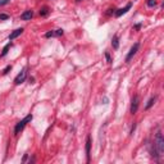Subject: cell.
<instances>
[{
	"instance_id": "5bb4252c",
	"label": "cell",
	"mask_w": 164,
	"mask_h": 164,
	"mask_svg": "<svg viewBox=\"0 0 164 164\" xmlns=\"http://www.w3.org/2000/svg\"><path fill=\"white\" fill-rule=\"evenodd\" d=\"M155 5H156L155 0H147V6H150V8H151V6H155Z\"/></svg>"
},
{
	"instance_id": "30bf717a",
	"label": "cell",
	"mask_w": 164,
	"mask_h": 164,
	"mask_svg": "<svg viewBox=\"0 0 164 164\" xmlns=\"http://www.w3.org/2000/svg\"><path fill=\"white\" fill-rule=\"evenodd\" d=\"M10 46H12V41H9L8 44L4 46V49H3V51H1V54H0V57H5L6 54H8V51H9V49H10Z\"/></svg>"
},
{
	"instance_id": "ffe728a7",
	"label": "cell",
	"mask_w": 164,
	"mask_h": 164,
	"mask_svg": "<svg viewBox=\"0 0 164 164\" xmlns=\"http://www.w3.org/2000/svg\"><path fill=\"white\" fill-rule=\"evenodd\" d=\"M140 27H141V24H136V26H135V28H136V30H139Z\"/></svg>"
},
{
	"instance_id": "277c9868",
	"label": "cell",
	"mask_w": 164,
	"mask_h": 164,
	"mask_svg": "<svg viewBox=\"0 0 164 164\" xmlns=\"http://www.w3.org/2000/svg\"><path fill=\"white\" fill-rule=\"evenodd\" d=\"M139 47H140V43H136L133 45L132 47H131V50H130V53L127 54V57H126V63H128L131 59L135 57V54L137 53V50H139Z\"/></svg>"
},
{
	"instance_id": "52a82bcc",
	"label": "cell",
	"mask_w": 164,
	"mask_h": 164,
	"mask_svg": "<svg viewBox=\"0 0 164 164\" xmlns=\"http://www.w3.org/2000/svg\"><path fill=\"white\" fill-rule=\"evenodd\" d=\"M22 32H23V28H17V30H14L10 35H9V41H13L14 38H17Z\"/></svg>"
},
{
	"instance_id": "7a4b0ae2",
	"label": "cell",
	"mask_w": 164,
	"mask_h": 164,
	"mask_svg": "<svg viewBox=\"0 0 164 164\" xmlns=\"http://www.w3.org/2000/svg\"><path fill=\"white\" fill-rule=\"evenodd\" d=\"M32 118H33V115H32V114H28V115H26V117H24L22 121H19L18 123L15 124V127H14V133L17 135V133L21 132V131L24 128L26 124H27L28 122H31V121H32Z\"/></svg>"
},
{
	"instance_id": "d6986e66",
	"label": "cell",
	"mask_w": 164,
	"mask_h": 164,
	"mask_svg": "<svg viewBox=\"0 0 164 164\" xmlns=\"http://www.w3.org/2000/svg\"><path fill=\"white\" fill-rule=\"evenodd\" d=\"M9 15L8 14H0V19H8Z\"/></svg>"
},
{
	"instance_id": "44dd1931",
	"label": "cell",
	"mask_w": 164,
	"mask_h": 164,
	"mask_svg": "<svg viewBox=\"0 0 164 164\" xmlns=\"http://www.w3.org/2000/svg\"><path fill=\"white\" fill-rule=\"evenodd\" d=\"M80 1H82V0H77V3H80Z\"/></svg>"
},
{
	"instance_id": "7c38bea8",
	"label": "cell",
	"mask_w": 164,
	"mask_h": 164,
	"mask_svg": "<svg viewBox=\"0 0 164 164\" xmlns=\"http://www.w3.org/2000/svg\"><path fill=\"white\" fill-rule=\"evenodd\" d=\"M49 13H50V9L47 8V6H44V8L40 9V15H41V17H46Z\"/></svg>"
},
{
	"instance_id": "2e32d148",
	"label": "cell",
	"mask_w": 164,
	"mask_h": 164,
	"mask_svg": "<svg viewBox=\"0 0 164 164\" xmlns=\"http://www.w3.org/2000/svg\"><path fill=\"white\" fill-rule=\"evenodd\" d=\"M10 69H12V66H6V67H5V69L3 70V75H6V73H8Z\"/></svg>"
},
{
	"instance_id": "e0dca14e",
	"label": "cell",
	"mask_w": 164,
	"mask_h": 164,
	"mask_svg": "<svg viewBox=\"0 0 164 164\" xmlns=\"http://www.w3.org/2000/svg\"><path fill=\"white\" fill-rule=\"evenodd\" d=\"M105 58H107L108 63L110 64V63H112V58H110V55H109V53H105Z\"/></svg>"
},
{
	"instance_id": "5b68a950",
	"label": "cell",
	"mask_w": 164,
	"mask_h": 164,
	"mask_svg": "<svg viewBox=\"0 0 164 164\" xmlns=\"http://www.w3.org/2000/svg\"><path fill=\"white\" fill-rule=\"evenodd\" d=\"M26 77H27V70H26V69H22V72L19 73V75H18L17 77H15L14 83H15V85H21L22 82H24Z\"/></svg>"
},
{
	"instance_id": "9c48e42d",
	"label": "cell",
	"mask_w": 164,
	"mask_h": 164,
	"mask_svg": "<svg viewBox=\"0 0 164 164\" xmlns=\"http://www.w3.org/2000/svg\"><path fill=\"white\" fill-rule=\"evenodd\" d=\"M90 150H91V137L87 136V140H86V156H87V162H90Z\"/></svg>"
},
{
	"instance_id": "4fadbf2b",
	"label": "cell",
	"mask_w": 164,
	"mask_h": 164,
	"mask_svg": "<svg viewBox=\"0 0 164 164\" xmlns=\"http://www.w3.org/2000/svg\"><path fill=\"white\" fill-rule=\"evenodd\" d=\"M155 100H156V98H155V96H154V98H151L149 101H147V104H146V107H145V109H146V110L153 107V105H154V103H155Z\"/></svg>"
},
{
	"instance_id": "8fae6325",
	"label": "cell",
	"mask_w": 164,
	"mask_h": 164,
	"mask_svg": "<svg viewBox=\"0 0 164 164\" xmlns=\"http://www.w3.org/2000/svg\"><path fill=\"white\" fill-rule=\"evenodd\" d=\"M112 46H113L114 49H118V47H119V41H118V36H117V35L113 36V38H112Z\"/></svg>"
},
{
	"instance_id": "ba28073f",
	"label": "cell",
	"mask_w": 164,
	"mask_h": 164,
	"mask_svg": "<svg viewBox=\"0 0 164 164\" xmlns=\"http://www.w3.org/2000/svg\"><path fill=\"white\" fill-rule=\"evenodd\" d=\"M32 17H33V12L30 10V9H28V10H26V12H23L21 14V18L23 19V21H30Z\"/></svg>"
},
{
	"instance_id": "6da1fadb",
	"label": "cell",
	"mask_w": 164,
	"mask_h": 164,
	"mask_svg": "<svg viewBox=\"0 0 164 164\" xmlns=\"http://www.w3.org/2000/svg\"><path fill=\"white\" fill-rule=\"evenodd\" d=\"M154 147L156 149L159 155H162L164 153V139H163V135L162 132H158L156 133V137H155V142H154Z\"/></svg>"
},
{
	"instance_id": "8992f818",
	"label": "cell",
	"mask_w": 164,
	"mask_h": 164,
	"mask_svg": "<svg viewBox=\"0 0 164 164\" xmlns=\"http://www.w3.org/2000/svg\"><path fill=\"white\" fill-rule=\"evenodd\" d=\"M131 6H132V4H131V3H128V4L124 6V8H121V9H118L117 12H115V15H117V17H121V15H123V14H126V13L130 10L131 9Z\"/></svg>"
},
{
	"instance_id": "3957f363",
	"label": "cell",
	"mask_w": 164,
	"mask_h": 164,
	"mask_svg": "<svg viewBox=\"0 0 164 164\" xmlns=\"http://www.w3.org/2000/svg\"><path fill=\"white\" fill-rule=\"evenodd\" d=\"M139 104H140V98L137 95H135L132 98V100H131V113L135 114L137 112V109H139Z\"/></svg>"
},
{
	"instance_id": "9a60e30c",
	"label": "cell",
	"mask_w": 164,
	"mask_h": 164,
	"mask_svg": "<svg viewBox=\"0 0 164 164\" xmlns=\"http://www.w3.org/2000/svg\"><path fill=\"white\" fill-rule=\"evenodd\" d=\"M53 36H55V31H50L45 35V37H53Z\"/></svg>"
},
{
	"instance_id": "ac0fdd59",
	"label": "cell",
	"mask_w": 164,
	"mask_h": 164,
	"mask_svg": "<svg viewBox=\"0 0 164 164\" xmlns=\"http://www.w3.org/2000/svg\"><path fill=\"white\" fill-rule=\"evenodd\" d=\"M9 1H10V0H0V6H3V5H5V4H8Z\"/></svg>"
}]
</instances>
